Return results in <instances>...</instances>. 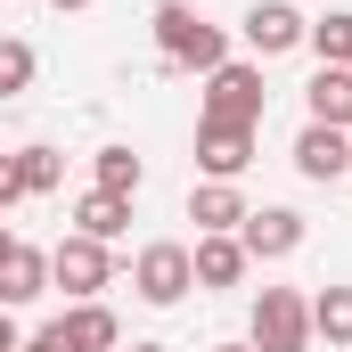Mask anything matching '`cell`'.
<instances>
[{
	"instance_id": "1",
	"label": "cell",
	"mask_w": 352,
	"mask_h": 352,
	"mask_svg": "<svg viewBox=\"0 0 352 352\" xmlns=\"http://www.w3.org/2000/svg\"><path fill=\"white\" fill-rule=\"evenodd\" d=\"M156 50H164V66H197V74H213L230 58L221 25H205L188 0H156Z\"/></svg>"
},
{
	"instance_id": "5",
	"label": "cell",
	"mask_w": 352,
	"mask_h": 352,
	"mask_svg": "<svg viewBox=\"0 0 352 352\" xmlns=\"http://www.w3.org/2000/svg\"><path fill=\"white\" fill-rule=\"evenodd\" d=\"M107 278H115V263H107V246H98V238L74 230V238H58V246H50V287H66L74 303H98V287H107Z\"/></svg>"
},
{
	"instance_id": "13",
	"label": "cell",
	"mask_w": 352,
	"mask_h": 352,
	"mask_svg": "<svg viewBox=\"0 0 352 352\" xmlns=\"http://www.w3.org/2000/svg\"><path fill=\"white\" fill-rule=\"evenodd\" d=\"M303 107H311V123L352 131V66H320V74L303 82Z\"/></svg>"
},
{
	"instance_id": "10",
	"label": "cell",
	"mask_w": 352,
	"mask_h": 352,
	"mask_svg": "<svg viewBox=\"0 0 352 352\" xmlns=\"http://www.w3.org/2000/svg\"><path fill=\"white\" fill-rule=\"evenodd\" d=\"M50 336H58L66 352H115V344H123V328H115V311H107V303H74V311H58V320H50Z\"/></svg>"
},
{
	"instance_id": "25",
	"label": "cell",
	"mask_w": 352,
	"mask_h": 352,
	"mask_svg": "<svg viewBox=\"0 0 352 352\" xmlns=\"http://www.w3.org/2000/svg\"><path fill=\"white\" fill-rule=\"evenodd\" d=\"M50 8H90V0H50Z\"/></svg>"
},
{
	"instance_id": "4",
	"label": "cell",
	"mask_w": 352,
	"mask_h": 352,
	"mask_svg": "<svg viewBox=\"0 0 352 352\" xmlns=\"http://www.w3.org/2000/svg\"><path fill=\"white\" fill-rule=\"evenodd\" d=\"M131 287H140V303H156V311H173L180 295L197 287V263H188V246H173V238H156V246H140V263H131Z\"/></svg>"
},
{
	"instance_id": "27",
	"label": "cell",
	"mask_w": 352,
	"mask_h": 352,
	"mask_svg": "<svg viewBox=\"0 0 352 352\" xmlns=\"http://www.w3.org/2000/svg\"><path fill=\"white\" fill-rule=\"evenodd\" d=\"M213 352H254V344H213Z\"/></svg>"
},
{
	"instance_id": "17",
	"label": "cell",
	"mask_w": 352,
	"mask_h": 352,
	"mask_svg": "<svg viewBox=\"0 0 352 352\" xmlns=\"http://www.w3.org/2000/svg\"><path fill=\"white\" fill-rule=\"evenodd\" d=\"M8 164H16V188H25V197H50V188L66 180V156H58V148H16Z\"/></svg>"
},
{
	"instance_id": "11",
	"label": "cell",
	"mask_w": 352,
	"mask_h": 352,
	"mask_svg": "<svg viewBox=\"0 0 352 352\" xmlns=\"http://www.w3.org/2000/svg\"><path fill=\"white\" fill-rule=\"evenodd\" d=\"M33 295H50V254L16 238L8 263H0V311H16V303H33Z\"/></svg>"
},
{
	"instance_id": "18",
	"label": "cell",
	"mask_w": 352,
	"mask_h": 352,
	"mask_svg": "<svg viewBox=\"0 0 352 352\" xmlns=\"http://www.w3.org/2000/svg\"><path fill=\"white\" fill-rule=\"evenodd\" d=\"M90 173H98V188H107V197H140V156H131V148H98V156H90Z\"/></svg>"
},
{
	"instance_id": "16",
	"label": "cell",
	"mask_w": 352,
	"mask_h": 352,
	"mask_svg": "<svg viewBox=\"0 0 352 352\" xmlns=\"http://www.w3.org/2000/svg\"><path fill=\"white\" fill-rule=\"evenodd\" d=\"M311 336H328V352L352 344V287H320L311 295Z\"/></svg>"
},
{
	"instance_id": "22",
	"label": "cell",
	"mask_w": 352,
	"mask_h": 352,
	"mask_svg": "<svg viewBox=\"0 0 352 352\" xmlns=\"http://www.w3.org/2000/svg\"><path fill=\"white\" fill-rule=\"evenodd\" d=\"M25 336H16V311H0V352H16Z\"/></svg>"
},
{
	"instance_id": "8",
	"label": "cell",
	"mask_w": 352,
	"mask_h": 352,
	"mask_svg": "<svg viewBox=\"0 0 352 352\" xmlns=\"http://www.w3.org/2000/svg\"><path fill=\"white\" fill-rule=\"evenodd\" d=\"M197 164L213 180H238L254 164V131H246V123H197Z\"/></svg>"
},
{
	"instance_id": "9",
	"label": "cell",
	"mask_w": 352,
	"mask_h": 352,
	"mask_svg": "<svg viewBox=\"0 0 352 352\" xmlns=\"http://www.w3.org/2000/svg\"><path fill=\"white\" fill-rule=\"evenodd\" d=\"M303 33H311V16H295L287 0H254V8H246V50H254V58H278V50H295Z\"/></svg>"
},
{
	"instance_id": "14",
	"label": "cell",
	"mask_w": 352,
	"mask_h": 352,
	"mask_svg": "<svg viewBox=\"0 0 352 352\" xmlns=\"http://www.w3.org/2000/svg\"><path fill=\"white\" fill-rule=\"evenodd\" d=\"M188 263H197V287H213V295H221V287H238V278H246V246H238V238H197V246H188Z\"/></svg>"
},
{
	"instance_id": "2",
	"label": "cell",
	"mask_w": 352,
	"mask_h": 352,
	"mask_svg": "<svg viewBox=\"0 0 352 352\" xmlns=\"http://www.w3.org/2000/svg\"><path fill=\"white\" fill-rule=\"evenodd\" d=\"M263 66H238V58H221L213 74H205V123H246V131H263Z\"/></svg>"
},
{
	"instance_id": "23",
	"label": "cell",
	"mask_w": 352,
	"mask_h": 352,
	"mask_svg": "<svg viewBox=\"0 0 352 352\" xmlns=\"http://www.w3.org/2000/svg\"><path fill=\"white\" fill-rule=\"evenodd\" d=\"M16 352H66V344H58V336L41 328V336H25V344H16Z\"/></svg>"
},
{
	"instance_id": "19",
	"label": "cell",
	"mask_w": 352,
	"mask_h": 352,
	"mask_svg": "<svg viewBox=\"0 0 352 352\" xmlns=\"http://www.w3.org/2000/svg\"><path fill=\"white\" fill-rule=\"evenodd\" d=\"M41 74V58H33V41H16V33H0V98H16V90H33Z\"/></svg>"
},
{
	"instance_id": "20",
	"label": "cell",
	"mask_w": 352,
	"mask_h": 352,
	"mask_svg": "<svg viewBox=\"0 0 352 352\" xmlns=\"http://www.w3.org/2000/svg\"><path fill=\"white\" fill-rule=\"evenodd\" d=\"M303 41L320 50V66H352V8H344V16H311Z\"/></svg>"
},
{
	"instance_id": "3",
	"label": "cell",
	"mask_w": 352,
	"mask_h": 352,
	"mask_svg": "<svg viewBox=\"0 0 352 352\" xmlns=\"http://www.w3.org/2000/svg\"><path fill=\"white\" fill-rule=\"evenodd\" d=\"M254 352H311V303L295 287H263L254 295Z\"/></svg>"
},
{
	"instance_id": "21",
	"label": "cell",
	"mask_w": 352,
	"mask_h": 352,
	"mask_svg": "<svg viewBox=\"0 0 352 352\" xmlns=\"http://www.w3.org/2000/svg\"><path fill=\"white\" fill-rule=\"evenodd\" d=\"M16 197H25V188H16V164L0 156V205H16Z\"/></svg>"
},
{
	"instance_id": "7",
	"label": "cell",
	"mask_w": 352,
	"mask_h": 352,
	"mask_svg": "<svg viewBox=\"0 0 352 352\" xmlns=\"http://www.w3.org/2000/svg\"><path fill=\"white\" fill-rule=\"evenodd\" d=\"M295 173H303V180H352V131L303 123V140H295Z\"/></svg>"
},
{
	"instance_id": "12",
	"label": "cell",
	"mask_w": 352,
	"mask_h": 352,
	"mask_svg": "<svg viewBox=\"0 0 352 352\" xmlns=\"http://www.w3.org/2000/svg\"><path fill=\"white\" fill-rule=\"evenodd\" d=\"M188 221H197L205 238H238V221H246V197H238V180H205V188L188 197Z\"/></svg>"
},
{
	"instance_id": "6",
	"label": "cell",
	"mask_w": 352,
	"mask_h": 352,
	"mask_svg": "<svg viewBox=\"0 0 352 352\" xmlns=\"http://www.w3.org/2000/svg\"><path fill=\"white\" fill-rule=\"evenodd\" d=\"M238 246H246V263H287L295 246H303V213L295 205H246V221H238Z\"/></svg>"
},
{
	"instance_id": "24",
	"label": "cell",
	"mask_w": 352,
	"mask_h": 352,
	"mask_svg": "<svg viewBox=\"0 0 352 352\" xmlns=\"http://www.w3.org/2000/svg\"><path fill=\"white\" fill-rule=\"evenodd\" d=\"M8 246H16V238H8V230H0V263H8Z\"/></svg>"
},
{
	"instance_id": "15",
	"label": "cell",
	"mask_w": 352,
	"mask_h": 352,
	"mask_svg": "<svg viewBox=\"0 0 352 352\" xmlns=\"http://www.w3.org/2000/svg\"><path fill=\"white\" fill-rule=\"evenodd\" d=\"M74 230L98 238V246H107V238H123V230H131V197H107V188L74 197Z\"/></svg>"
},
{
	"instance_id": "26",
	"label": "cell",
	"mask_w": 352,
	"mask_h": 352,
	"mask_svg": "<svg viewBox=\"0 0 352 352\" xmlns=\"http://www.w3.org/2000/svg\"><path fill=\"white\" fill-rule=\"evenodd\" d=\"M131 352H173V344H131Z\"/></svg>"
}]
</instances>
